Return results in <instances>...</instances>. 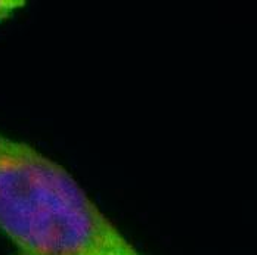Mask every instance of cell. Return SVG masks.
Segmentation results:
<instances>
[{"instance_id":"1","label":"cell","mask_w":257,"mask_h":255,"mask_svg":"<svg viewBox=\"0 0 257 255\" xmlns=\"http://www.w3.org/2000/svg\"><path fill=\"white\" fill-rule=\"evenodd\" d=\"M0 231L17 255H141L67 170L2 134Z\"/></svg>"},{"instance_id":"2","label":"cell","mask_w":257,"mask_h":255,"mask_svg":"<svg viewBox=\"0 0 257 255\" xmlns=\"http://www.w3.org/2000/svg\"><path fill=\"white\" fill-rule=\"evenodd\" d=\"M23 6H24V2H20V0H0V23Z\"/></svg>"}]
</instances>
